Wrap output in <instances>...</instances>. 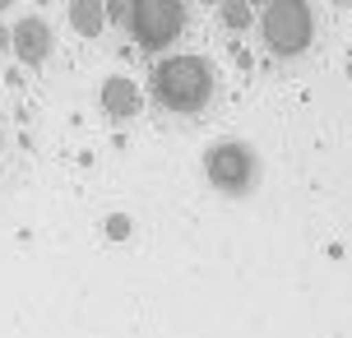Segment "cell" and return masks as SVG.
<instances>
[{
	"label": "cell",
	"instance_id": "cell-8",
	"mask_svg": "<svg viewBox=\"0 0 352 338\" xmlns=\"http://www.w3.org/2000/svg\"><path fill=\"white\" fill-rule=\"evenodd\" d=\"M218 19H223V23H232V28H246V23H255V10H250V5L228 0V5H218Z\"/></svg>",
	"mask_w": 352,
	"mask_h": 338
},
{
	"label": "cell",
	"instance_id": "cell-7",
	"mask_svg": "<svg viewBox=\"0 0 352 338\" xmlns=\"http://www.w3.org/2000/svg\"><path fill=\"white\" fill-rule=\"evenodd\" d=\"M107 19H111V14H107V5H98V0H74V5H70V28H74V33H84V37H98Z\"/></svg>",
	"mask_w": 352,
	"mask_h": 338
},
{
	"label": "cell",
	"instance_id": "cell-5",
	"mask_svg": "<svg viewBox=\"0 0 352 338\" xmlns=\"http://www.w3.org/2000/svg\"><path fill=\"white\" fill-rule=\"evenodd\" d=\"M10 42H14V52H19L23 65H42V60L52 56V28H47L37 14L19 19L14 28H10Z\"/></svg>",
	"mask_w": 352,
	"mask_h": 338
},
{
	"label": "cell",
	"instance_id": "cell-3",
	"mask_svg": "<svg viewBox=\"0 0 352 338\" xmlns=\"http://www.w3.org/2000/svg\"><path fill=\"white\" fill-rule=\"evenodd\" d=\"M204 172L218 190H228V195H246L255 177H260V162L250 153L241 139H218L209 144V153H204Z\"/></svg>",
	"mask_w": 352,
	"mask_h": 338
},
{
	"label": "cell",
	"instance_id": "cell-4",
	"mask_svg": "<svg viewBox=\"0 0 352 338\" xmlns=\"http://www.w3.org/2000/svg\"><path fill=\"white\" fill-rule=\"evenodd\" d=\"M181 28H186V5H176V0H140L135 14H130V33H135V42L148 47V52L176 42Z\"/></svg>",
	"mask_w": 352,
	"mask_h": 338
},
{
	"label": "cell",
	"instance_id": "cell-1",
	"mask_svg": "<svg viewBox=\"0 0 352 338\" xmlns=\"http://www.w3.org/2000/svg\"><path fill=\"white\" fill-rule=\"evenodd\" d=\"M153 98L167 111H199L213 98V65L204 56H167V60H158Z\"/></svg>",
	"mask_w": 352,
	"mask_h": 338
},
{
	"label": "cell",
	"instance_id": "cell-9",
	"mask_svg": "<svg viewBox=\"0 0 352 338\" xmlns=\"http://www.w3.org/2000/svg\"><path fill=\"white\" fill-rule=\"evenodd\" d=\"M107 232H111V236H116V241H121V236H130V223H125L121 214L111 218V223H107Z\"/></svg>",
	"mask_w": 352,
	"mask_h": 338
},
{
	"label": "cell",
	"instance_id": "cell-2",
	"mask_svg": "<svg viewBox=\"0 0 352 338\" xmlns=\"http://www.w3.org/2000/svg\"><path fill=\"white\" fill-rule=\"evenodd\" d=\"M260 33L269 42V52L278 56H301L311 47V33H316V19H311V5L301 0H274L260 10Z\"/></svg>",
	"mask_w": 352,
	"mask_h": 338
},
{
	"label": "cell",
	"instance_id": "cell-6",
	"mask_svg": "<svg viewBox=\"0 0 352 338\" xmlns=\"http://www.w3.org/2000/svg\"><path fill=\"white\" fill-rule=\"evenodd\" d=\"M98 98H102V107L111 111V116H135V111H140V89H135V79H125V74H111Z\"/></svg>",
	"mask_w": 352,
	"mask_h": 338
}]
</instances>
